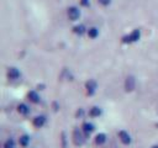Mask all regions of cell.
Returning a JSON list of instances; mask_svg holds the SVG:
<instances>
[{"mask_svg":"<svg viewBox=\"0 0 158 148\" xmlns=\"http://www.w3.org/2000/svg\"><path fill=\"white\" fill-rule=\"evenodd\" d=\"M139 37H141V31H139V30H133L130 35L125 36V37L122 38V41H123L125 43H131V42H136V41H138Z\"/></svg>","mask_w":158,"mask_h":148,"instance_id":"1","label":"cell"},{"mask_svg":"<svg viewBox=\"0 0 158 148\" xmlns=\"http://www.w3.org/2000/svg\"><path fill=\"white\" fill-rule=\"evenodd\" d=\"M73 142H74L75 146H83L84 142H85V138H84L81 131H79L78 128H75L73 131Z\"/></svg>","mask_w":158,"mask_h":148,"instance_id":"2","label":"cell"},{"mask_svg":"<svg viewBox=\"0 0 158 148\" xmlns=\"http://www.w3.org/2000/svg\"><path fill=\"white\" fill-rule=\"evenodd\" d=\"M79 15H80V12H79L78 7H75V6H70V7L68 9V17H69L72 21L78 20V18H79Z\"/></svg>","mask_w":158,"mask_h":148,"instance_id":"3","label":"cell"},{"mask_svg":"<svg viewBox=\"0 0 158 148\" xmlns=\"http://www.w3.org/2000/svg\"><path fill=\"white\" fill-rule=\"evenodd\" d=\"M118 138L123 144H130L131 143V136L126 131H120L118 132Z\"/></svg>","mask_w":158,"mask_h":148,"instance_id":"4","label":"cell"},{"mask_svg":"<svg viewBox=\"0 0 158 148\" xmlns=\"http://www.w3.org/2000/svg\"><path fill=\"white\" fill-rule=\"evenodd\" d=\"M135 84H136V80L133 76H127L126 78V81H125V88L127 91H132L135 89Z\"/></svg>","mask_w":158,"mask_h":148,"instance_id":"5","label":"cell"},{"mask_svg":"<svg viewBox=\"0 0 158 148\" xmlns=\"http://www.w3.org/2000/svg\"><path fill=\"white\" fill-rule=\"evenodd\" d=\"M7 76H9V79H11V80H16V79L20 76V72H19V69L15 68V67L9 68V70H7Z\"/></svg>","mask_w":158,"mask_h":148,"instance_id":"6","label":"cell"},{"mask_svg":"<svg viewBox=\"0 0 158 148\" xmlns=\"http://www.w3.org/2000/svg\"><path fill=\"white\" fill-rule=\"evenodd\" d=\"M85 88H86V92L89 95H93L96 90V83L94 80H89L86 84H85Z\"/></svg>","mask_w":158,"mask_h":148,"instance_id":"7","label":"cell"},{"mask_svg":"<svg viewBox=\"0 0 158 148\" xmlns=\"http://www.w3.org/2000/svg\"><path fill=\"white\" fill-rule=\"evenodd\" d=\"M44 122H46V117L44 116H36L33 118V126L37 127V128L42 127L44 125Z\"/></svg>","mask_w":158,"mask_h":148,"instance_id":"8","label":"cell"},{"mask_svg":"<svg viewBox=\"0 0 158 148\" xmlns=\"http://www.w3.org/2000/svg\"><path fill=\"white\" fill-rule=\"evenodd\" d=\"M93 131H94V125H93V123H90V122L83 123V132H84L85 134H90Z\"/></svg>","mask_w":158,"mask_h":148,"instance_id":"9","label":"cell"},{"mask_svg":"<svg viewBox=\"0 0 158 148\" xmlns=\"http://www.w3.org/2000/svg\"><path fill=\"white\" fill-rule=\"evenodd\" d=\"M106 142V134L105 133H99V134H96V137H95V143L98 144V146H101V144H104Z\"/></svg>","mask_w":158,"mask_h":148,"instance_id":"10","label":"cell"},{"mask_svg":"<svg viewBox=\"0 0 158 148\" xmlns=\"http://www.w3.org/2000/svg\"><path fill=\"white\" fill-rule=\"evenodd\" d=\"M27 96H28L30 101H32V102H35V104L40 102V96H38V94H37L36 91H30V92L27 94Z\"/></svg>","mask_w":158,"mask_h":148,"instance_id":"11","label":"cell"},{"mask_svg":"<svg viewBox=\"0 0 158 148\" xmlns=\"http://www.w3.org/2000/svg\"><path fill=\"white\" fill-rule=\"evenodd\" d=\"M17 111H19L21 115H27V113L30 112V109H28V106H27L26 104H20V105L17 106Z\"/></svg>","mask_w":158,"mask_h":148,"instance_id":"12","label":"cell"},{"mask_svg":"<svg viewBox=\"0 0 158 148\" xmlns=\"http://www.w3.org/2000/svg\"><path fill=\"white\" fill-rule=\"evenodd\" d=\"M19 142H20V146H22V147H27L28 143H30V137H28L27 134H23V136L20 137Z\"/></svg>","mask_w":158,"mask_h":148,"instance_id":"13","label":"cell"},{"mask_svg":"<svg viewBox=\"0 0 158 148\" xmlns=\"http://www.w3.org/2000/svg\"><path fill=\"white\" fill-rule=\"evenodd\" d=\"M89 113H90V116H93V117H96V116H100V115H101V110H100V107H98V106H94V107H91V109H90Z\"/></svg>","mask_w":158,"mask_h":148,"instance_id":"14","label":"cell"},{"mask_svg":"<svg viewBox=\"0 0 158 148\" xmlns=\"http://www.w3.org/2000/svg\"><path fill=\"white\" fill-rule=\"evenodd\" d=\"M98 35H99V30H98L96 27H90V28L88 30V36H89L90 38H95Z\"/></svg>","mask_w":158,"mask_h":148,"instance_id":"15","label":"cell"},{"mask_svg":"<svg viewBox=\"0 0 158 148\" xmlns=\"http://www.w3.org/2000/svg\"><path fill=\"white\" fill-rule=\"evenodd\" d=\"M74 32L75 33H78V35H83L84 32H85V27L83 26V25H77V26H74Z\"/></svg>","mask_w":158,"mask_h":148,"instance_id":"16","label":"cell"},{"mask_svg":"<svg viewBox=\"0 0 158 148\" xmlns=\"http://www.w3.org/2000/svg\"><path fill=\"white\" fill-rule=\"evenodd\" d=\"M4 148H15V141L12 138H9L5 143H4Z\"/></svg>","mask_w":158,"mask_h":148,"instance_id":"17","label":"cell"},{"mask_svg":"<svg viewBox=\"0 0 158 148\" xmlns=\"http://www.w3.org/2000/svg\"><path fill=\"white\" fill-rule=\"evenodd\" d=\"M98 1H99L101 5H105V6H106V5H109V4H110V1H111V0H98Z\"/></svg>","mask_w":158,"mask_h":148,"instance_id":"18","label":"cell"},{"mask_svg":"<svg viewBox=\"0 0 158 148\" xmlns=\"http://www.w3.org/2000/svg\"><path fill=\"white\" fill-rule=\"evenodd\" d=\"M80 2H81V5H84V6H88V5H89V1H88V0H80Z\"/></svg>","mask_w":158,"mask_h":148,"instance_id":"19","label":"cell"},{"mask_svg":"<svg viewBox=\"0 0 158 148\" xmlns=\"http://www.w3.org/2000/svg\"><path fill=\"white\" fill-rule=\"evenodd\" d=\"M151 148H158V144H154V146H152Z\"/></svg>","mask_w":158,"mask_h":148,"instance_id":"20","label":"cell"}]
</instances>
